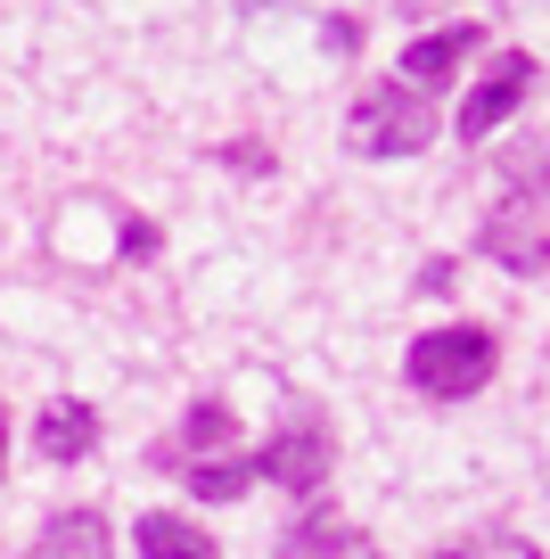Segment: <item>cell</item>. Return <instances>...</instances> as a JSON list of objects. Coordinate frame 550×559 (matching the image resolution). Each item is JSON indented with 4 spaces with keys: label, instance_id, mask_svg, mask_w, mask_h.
<instances>
[{
    "label": "cell",
    "instance_id": "1",
    "mask_svg": "<svg viewBox=\"0 0 550 559\" xmlns=\"http://www.w3.org/2000/svg\"><path fill=\"white\" fill-rule=\"evenodd\" d=\"M493 362H501L493 330H477V321H452V330L411 337V354H403V379H411V395H428V403H468L485 379H493Z\"/></svg>",
    "mask_w": 550,
    "mask_h": 559
},
{
    "label": "cell",
    "instance_id": "2",
    "mask_svg": "<svg viewBox=\"0 0 550 559\" xmlns=\"http://www.w3.org/2000/svg\"><path fill=\"white\" fill-rule=\"evenodd\" d=\"M435 132H444L435 99H419L403 83H370L354 99V116H345V148L354 157H419V148H435Z\"/></svg>",
    "mask_w": 550,
    "mask_h": 559
},
{
    "label": "cell",
    "instance_id": "3",
    "mask_svg": "<svg viewBox=\"0 0 550 559\" xmlns=\"http://www.w3.org/2000/svg\"><path fill=\"white\" fill-rule=\"evenodd\" d=\"M328 469H337V437H328V419L312 412V403H288L272 428V444L255 453V477H272V486L288 493H321Z\"/></svg>",
    "mask_w": 550,
    "mask_h": 559
},
{
    "label": "cell",
    "instance_id": "4",
    "mask_svg": "<svg viewBox=\"0 0 550 559\" xmlns=\"http://www.w3.org/2000/svg\"><path fill=\"white\" fill-rule=\"evenodd\" d=\"M477 247L493 263H510V272H550V198L534 190V181H517L510 198H501L493 214H485V230H477Z\"/></svg>",
    "mask_w": 550,
    "mask_h": 559
},
{
    "label": "cell",
    "instance_id": "5",
    "mask_svg": "<svg viewBox=\"0 0 550 559\" xmlns=\"http://www.w3.org/2000/svg\"><path fill=\"white\" fill-rule=\"evenodd\" d=\"M477 41H485V17H461V25H444V34H411L403 58H395V83L419 91V99H435V91L477 58Z\"/></svg>",
    "mask_w": 550,
    "mask_h": 559
},
{
    "label": "cell",
    "instance_id": "6",
    "mask_svg": "<svg viewBox=\"0 0 550 559\" xmlns=\"http://www.w3.org/2000/svg\"><path fill=\"white\" fill-rule=\"evenodd\" d=\"M534 74H542V67H534V50H501L493 67H485V83L461 99V140H468V148H477L485 132H501V123H510L517 107H526Z\"/></svg>",
    "mask_w": 550,
    "mask_h": 559
},
{
    "label": "cell",
    "instance_id": "7",
    "mask_svg": "<svg viewBox=\"0 0 550 559\" xmlns=\"http://www.w3.org/2000/svg\"><path fill=\"white\" fill-rule=\"evenodd\" d=\"M272 559H386V551L361 535V526H345L337 510H304V519L279 535V551H272Z\"/></svg>",
    "mask_w": 550,
    "mask_h": 559
},
{
    "label": "cell",
    "instance_id": "8",
    "mask_svg": "<svg viewBox=\"0 0 550 559\" xmlns=\"http://www.w3.org/2000/svg\"><path fill=\"white\" fill-rule=\"evenodd\" d=\"M25 559H116V535H107L99 510H58V519L34 535Z\"/></svg>",
    "mask_w": 550,
    "mask_h": 559
},
{
    "label": "cell",
    "instance_id": "9",
    "mask_svg": "<svg viewBox=\"0 0 550 559\" xmlns=\"http://www.w3.org/2000/svg\"><path fill=\"white\" fill-rule=\"evenodd\" d=\"M34 444H41V461H83L91 444H99V412H91V403H74V395L41 403V419H34Z\"/></svg>",
    "mask_w": 550,
    "mask_h": 559
},
{
    "label": "cell",
    "instance_id": "10",
    "mask_svg": "<svg viewBox=\"0 0 550 559\" xmlns=\"http://www.w3.org/2000/svg\"><path fill=\"white\" fill-rule=\"evenodd\" d=\"M132 543H140V559H223V551H214V535H206V526H190L181 510H148V519L132 526Z\"/></svg>",
    "mask_w": 550,
    "mask_h": 559
},
{
    "label": "cell",
    "instance_id": "11",
    "mask_svg": "<svg viewBox=\"0 0 550 559\" xmlns=\"http://www.w3.org/2000/svg\"><path fill=\"white\" fill-rule=\"evenodd\" d=\"M181 486H190L198 502H239V493L255 486V453H214V461H190V469H181Z\"/></svg>",
    "mask_w": 550,
    "mask_h": 559
},
{
    "label": "cell",
    "instance_id": "12",
    "mask_svg": "<svg viewBox=\"0 0 550 559\" xmlns=\"http://www.w3.org/2000/svg\"><path fill=\"white\" fill-rule=\"evenodd\" d=\"M230 437H239V419H230L223 403H190V419H181V437L165 444V461H181V453H190V461H214Z\"/></svg>",
    "mask_w": 550,
    "mask_h": 559
},
{
    "label": "cell",
    "instance_id": "13",
    "mask_svg": "<svg viewBox=\"0 0 550 559\" xmlns=\"http://www.w3.org/2000/svg\"><path fill=\"white\" fill-rule=\"evenodd\" d=\"M435 559H542V551L517 543V535H468V543H452V551H435Z\"/></svg>",
    "mask_w": 550,
    "mask_h": 559
},
{
    "label": "cell",
    "instance_id": "14",
    "mask_svg": "<svg viewBox=\"0 0 550 559\" xmlns=\"http://www.w3.org/2000/svg\"><path fill=\"white\" fill-rule=\"evenodd\" d=\"M395 9L403 17H428V9H444V0H395Z\"/></svg>",
    "mask_w": 550,
    "mask_h": 559
},
{
    "label": "cell",
    "instance_id": "15",
    "mask_svg": "<svg viewBox=\"0 0 550 559\" xmlns=\"http://www.w3.org/2000/svg\"><path fill=\"white\" fill-rule=\"evenodd\" d=\"M0 469H9V412H0Z\"/></svg>",
    "mask_w": 550,
    "mask_h": 559
}]
</instances>
